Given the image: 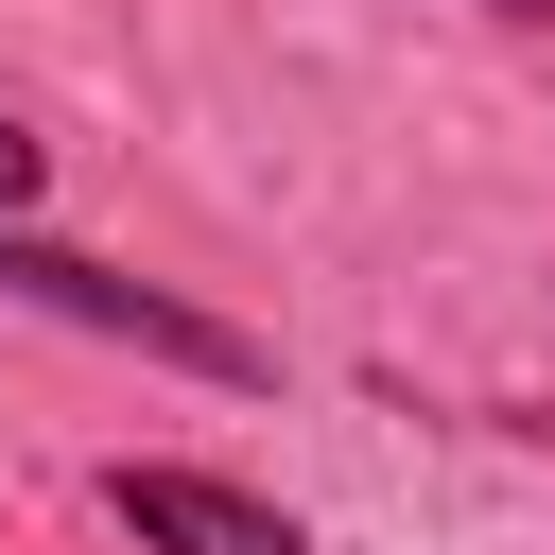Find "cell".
I'll list each match as a JSON object with an SVG mask.
<instances>
[{
	"label": "cell",
	"instance_id": "obj_3",
	"mask_svg": "<svg viewBox=\"0 0 555 555\" xmlns=\"http://www.w3.org/2000/svg\"><path fill=\"white\" fill-rule=\"evenodd\" d=\"M35 191H52V139H35L17 104H0V208H35Z\"/></svg>",
	"mask_w": 555,
	"mask_h": 555
},
{
	"label": "cell",
	"instance_id": "obj_2",
	"mask_svg": "<svg viewBox=\"0 0 555 555\" xmlns=\"http://www.w3.org/2000/svg\"><path fill=\"white\" fill-rule=\"evenodd\" d=\"M104 520H121L139 555H312L295 503H260V486H225V468H173V451H121V468H104Z\"/></svg>",
	"mask_w": 555,
	"mask_h": 555
},
{
	"label": "cell",
	"instance_id": "obj_1",
	"mask_svg": "<svg viewBox=\"0 0 555 555\" xmlns=\"http://www.w3.org/2000/svg\"><path fill=\"white\" fill-rule=\"evenodd\" d=\"M0 295L69 312V330H104V347H139V364H173V382H225V399H260V382H278V347H260V330H225V312H191V295H156V278H121V260L52 243L35 208H0Z\"/></svg>",
	"mask_w": 555,
	"mask_h": 555
},
{
	"label": "cell",
	"instance_id": "obj_4",
	"mask_svg": "<svg viewBox=\"0 0 555 555\" xmlns=\"http://www.w3.org/2000/svg\"><path fill=\"white\" fill-rule=\"evenodd\" d=\"M486 17H520V35H555V0H486Z\"/></svg>",
	"mask_w": 555,
	"mask_h": 555
}]
</instances>
